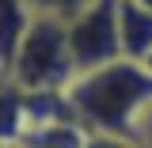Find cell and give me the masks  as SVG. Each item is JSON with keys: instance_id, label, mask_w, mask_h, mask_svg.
<instances>
[{"instance_id": "obj_1", "label": "cell", "mask_w": 152, "mask_h": 148, "mask_svg": "<svg viewBox=\"0 0 152 148\" xmlns=\"http://www.w3.org/2000/svg\"><path fill=\"white\" fill-rule=\"evenodd\" d=\"M65 95L76 122L88 133L137 137V125L152 106V69L122 57L114 65L80 72L65 87Z\"/></svg>"}, {"instance_id": "obj_2", "label": "cell", "mask_w": 152, "mask_h": 148, "mask_svg": "<svg viewBox=\"0 0 152 148\" xmlns=\"http://www.w3.org/2000/svg\"><path fill=\"white\" fill-rule=\"evenodd\" d=\"M80 69L69 46V23L53 15H34L12 61V80L23 91H65Z\"/></svg>"}, {"instance_id": "obj_3", "label": "cell", "mask_w": 152, "mask_h": 148, "mask_svg": "<svg viewBox=\"0 0 152 148\" xmlns=\"http://www.w3.org/2000/svg\"><path fill=\"white\" fill-rule=\"evenodd\" d=\"M69 46L80 72L122 61V27H118V0H95L76 19H69Z\"/></svg>"}, {"instance_id": "obj_4", "label": "cell", "mask_w": 152, "mask_h": 148, "mask_svg": "<svg viewBox=\"0 0 152 148\" xmlns=\"http://www.w3.org/2000/svg\"><path fill=\"white\" fill-rule=\"evenodd\" d=\"M118 27H122V53L145 65L152 57V8L137 0H118Z\"/></svg>"}, {"instance_id": "obj_5", "label": "cell", "mask_w": 152, "mask_h": 148, "mask_svg": "<svg viewBox=\"0 0 152 148\" xmlns=\"http://www.w3.org/2000/svg\"><path fill=\"white\" fill-rule=\"evenodd\" d=\"M27 0H0V72H12V61L19 53V42L31 27Z\"/></svg>"}, {"instance_id": "obj_6", "label": "cell", "mask_w": 152, "mask_h": 148, "mask_svg": "<svg viewBox=\"0 0 152 148\" xmlns=\"http://www.w3.org/2000/svg\"><path fill=\"white\" fill-rule=\"evenodd\" d=\"M31 129L27 122V91L15 80L0 84V144H23Z\"/></svg>"}, {"instance_id": "obj_7", "label": "cell", "mask_w": 152, "mask_h": 148, "mask_svg": "<svg viewBox=\"0 0 152 148\" xmlns=\"http://www.w3.org/2000/svg\"><path fill=\"white\" fill-rule=\"evenodd\" d=\"M95 0H27L31 15H53V19H76L84 8H91Z\"/></svg>"}, {"instance_id": "obj_8", "label": "cell", "mask_w": 152, "mask_h": 148, "mask_svg": "<svg viewBox=\"0 0 152 148\" xmlns=\"http://www.w3.org/2000/svg\"><path fill=\"white\" fill-rule=\"evenodd\" d=\"M84 148H145L137 137H122V133H88Z\"/></svg>"}, {"instance_id": "obj_9", "label": "cell", "mask_w": 152, "mask_h": 148, "mask_svg": "<svg viewBox=\"0 0 152 148\" xmlns=\"http://www.w3.org/2000/svg\"><path fill=\"white\" fill-rule=\"evenodd\" d=\"M137 141L145 148H152V106H148V114L141 118V125H137Z\"/></svg>"}, {"instance_id": "obj_10", "label": "cell", "mask_w": 152, "mask_h": 148, "mask_svg": "<svg viewBox=\"0 0 152 148\" xmlns=\"http://www.w3.org/2000/svg\"><path fill=\"white\" fill-rule=\"evenodd\" d=\"M0 148H19V144H0Z\"/></svg>"}, {"instance_id": "obj_11", "label": "cell", "mask_w": 152, "mask_h": 148, "mask_svg": "<svg viewBox=\"0 0 152 148\" xmlns=\"http://www.w3.org/2000/svg\"><path fill=\"white\" fill-rule=\"evenodd\" d=\"M145 65H148V69H152V57H148V61H145Z\"/></svg>"}]
</instances>
